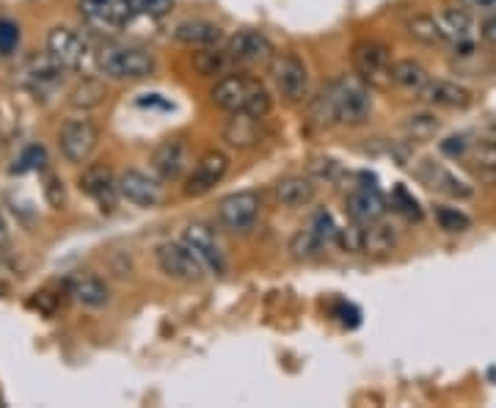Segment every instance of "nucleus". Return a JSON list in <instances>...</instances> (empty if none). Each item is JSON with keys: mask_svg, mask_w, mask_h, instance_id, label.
I'll use <instances>...</instances> for the list:
<instances>
[{"mask_svg": "<svg viewBox=\"0 0 496 408\" xmlns=\"http://www.w3.org/2000/svg\"><path fill=\"white\" fill-rule=\"evenodd\" d=\"M271 78L287 102H300L309 94V69L295 53H276L271 61Z\"/></svg>", "mask_w": 496, "mask_h": 408, "instance_id": "5", "label": "nucleus"}, {"mask_svg": "<svg viewBox=\"0 0 496 408\" xmlns=\"http://www.w3.org/2000/svg\"><path fill=\"white\" fill-rule=\"evenodd\" d=\"M81 191L86 196H91L102 210H113L117 196H119V179L113 177V171L108 166L94 163L81 174Z\"/></svg>", "mask_w": 496, "mask_h": 408, "instance_id": "16", "label": "nucleus"}, {"mask_svg": "<svg viewBox=\"0 0 496 408\" xmlns=\"http://www.w3.org/2000/svg\"><path fill=\"white\" fill-rule=\"evenodd\" d=\"M259 117H248V114H232L229 119L226 130H223V138L238 146V150H251V146L259 143L262 138V127H259Z\"/></svg>", "mask_w": 496, "mask_h": 408, "instance_id": "23", "label": "nucleus"}, {"mask_svg": "<svg viewBox=\"0 0 496 408\" xmlns=\"http://www.w3.org/2000/svg\"><path fill=\"white\" fill-rule=\"evenodd\" d=\"M97 69L113 81H141L155 72V56L135 45H105L97 53Z\"/></svg>", "mask_w": 496, "mask_h": 408, "instance_id": "3", "label": "nucleus"}, {"mask_svg": "<svg viewBox=\"0 0 496 408\" xmlns=\"http://www.w3.org/2000/svg\"><path fill=\"white\" fill-rule=\"evenodd\" d=\"M45 161H48V155H45V150L39 143H33V146H28V150L14 161V166H12V171L14 174H25V171H39L42 166H45Z\"/></svg>", "mask_w": 496, "mask_h": 408, "instance_id": "35", "label": "nucleus"}, {"mask_svg": "<svg viewBox=\"0 0 496 408\" xmlns=\"http://www.w3.org/2000/svg\"><path fill=\"white\" fill-rule=\"evenodd\" d=\"M158 265L166 276L177 279V282H202L204 276V263L190 251L182 240L179 243H161L158 246Z\"/></svg>", "mask_w": 496, "mask_h": 408, "instance_id": "7", "label": "nucleus"}, {"mask_svg": "<svg viewBox=\"0 0 496 408\" xmlns=\"http://www.w3.org/2000/svg\"><path fill=\"white\" fill-rule=\"evenodd\" d=\"M439 22L444 28V36L447 42H452L455 48L457 45H469L472 42V12L466 9H447L439 14Z\"/></svg>", "mask_w": 496, "mask_h": 408, "instance_id": "25", "label": "nucleus"}, {"mask_svg": "<svg viewBox=\"0 0 496 408\" xmlns=\"http://www.w3.org/2000/svg\"><path fill=\"white\" fill-rule=\"evenodd\" d=\"M190 166V150H187V141L185 138H169L163 141L155 155H152V169L155 174L166 182L179 179Z\"/></svg>", "mask_w": 496, "mask_h": 408, "instance_id": "15", "label": "nucleus"}, {"mask_svg": "<svg viewBox=\"0 0 496 408\" xmlns=\"http://www.w3.org/2000/svg\"><path fill=\"white\" fill-rule=\"evenodd\" d=\"M345 210H348L353 224L367 227V224H375V221H380V218L387 215V199H384V194H380L372 182H361V185H356V188L348 194Z\"/></svg>", "mask_w": 496, "mask_h": 408, "instance_id": "12", "label": "nucleus"}, {"mask_svg": "<svg viewBox=\"0 0 496 408\" xmlns=\"http://www.w3.org/2000/svg\"><path fill=\"white\" fill-rule=\"evenodd\" d=\"M315 194H318L315 179H312V177H303V174L284 177V179H279V182L274 185V196H276V202L284 204V207H292V210L312 204V202H315Z\"/></svg>", "mask_w": 496, "mask_h": 408, "instance_id": "19", "label": "nucleus"}, {"mask_svg": "<svg viewBox=\"0 0 496 408\" xmlns=\"http://www.w3.org/2000/svg\"><path fill=\"white\" fill-rule=\"evenodd\" d=\"M210 100L215 108L226 110V114H248V117H259L265 119L271 110V94L257 78L251 75H223L213 91Z\"/></svg>", "mask_w": 496, "mask_h": 408, "instance_id": "2", "label": "nucleus"}, {"mask_svg": "<svg viewBox=\"0 0 496 408\" xmlns=\"http://www.w3.org/2000/svg\"><path fill=\"white\" fill-rule=\"evenodd\" d=\"M436 221H439V227L444 232H452V235H461L472 227V218L466 213H461L457 207H439L436 210Z\"/></svg>", "mask_w": 496, "mask_h": 408, "instance_id": "33", "label": "nucleus"}, {"mask_svg": "<svg viewBox=\"0 0 496 408\" xmlns=\"http://www.w3.org/2000/svg\"><path fill=\"white\" fill-rule=\"evenodd\" d=\"M194 66L202 72V75H226L229 69H232V58H229L226 50H218V48H204L202 53H196L194 58Z\"/></svg>", "mask_w": 496, "mask_h": 408, "instance_id": "29", "label": "nucleus"}, {"mask_svg": "<svg viewBox=\"0 0 496 408\" xmlns=\"http://www.w3.org/2000/svg\"><path fill=\"white\" fill-rule=\"evenodd\" d=\"M461 6L472 14H496V0H461Z\"/></svg>", "mask_w": 496, "mask_h": 408, "instance_id": "41", "label": "nucleus"}, {"mask_svg": "<svg viewBox=\"0 0 496 408\" xmlns=\"http://www.w3.org/2000/svg\"><path fill=\"white\" fill-rule=\"evenodd\" d=\"M20 48V25L12 20H0V56H12Z\"/></svg>", "mask_w": 496, "mask_h": 408, "instance_id": "38", "label": "nucleus"}, {"mask_svg": "<svg viewBox=\"0 0 496 408\" xmlns=\"http://www.w3.org/2000/svg\"><path fill=\"white\" fill-rule=\"evenodd\" d=\"M419 100H425L428 105L436 108H469L472 91L452 81H428V86L419 91Z\"/></svg>", "mask_w": 496, "mask_h": 408, "instance_id": "20", "label": "nucleus"}, {"mask_svg": "<svg viewBox=\"0 0 496 408\" xmlns=\"http://www.w3.org/2000/svg\"><path fill=\"white\" fill-rule=\"evenodd\" d=\"M119 196L135 207H155L163 202V185L161 179L149 177L146 171L130 169L119 174Z\"/></svg>", "mask_w": 496, "mask_h": 408, "instance_id": "13", "label": "nucleus"}, {"mask_svg": "<svg viewBox=\"0 0 496 408\" xmlns=\"http://www.w3.org/2000/svg\"><path fill=\"white\" fill-rule=\"evenodd\" d=\"M392 207L405 215L408 221H422V207H419V202L408 194L405 185H397L395 194H392Z\"/></svg>", "mask_w": 496, "mask_h": 408, "instance_id": "34", "label": "nucleus"}, {"mask_svg": "<svg viewBox=\"0 0 496 408\" xmlns=\"http://www.w3.org/2000/svg\"><path fill=\"white\" fill-rule=\"evenodd\" d=\"M9 243V230H6V224L0 221V248H4Z\"/></svg>", "mask_w": 496, "mask_h": 408, "instance_id": "44", "label": "nucleus"}, {"mask_svg": "<svg viewBox=\"0 0 496 408\" xmlns=\"http://www.w3.org/2000/svg\"><path fill=\"white\" fill-rule=\"evenodd\" d=\"M372 114V97L370 86L359 78H336L331 81L318 100L312 102V119L331 127H359Z\"/></svg>", "mask_w": 496, "mask_h": 408, "instance_id": "1", "label": "nucleus"}, {"mask_svg": "<svg viewBox=\"0 0 496 408\" xmlns=\"http://www.w3.org/2000/svg\"><path fill=\"white\" fill-rule=\"evenodd\" d=\"M469 150H472V141L466 138V135H449V138H444L441 141V152L447 155V158H466L469 155Z\"/></svg>", "mask_w": 496, "mask_h": 408, "instance_id": "39", "label": "nucleus"}, {"mask_svg": "<svg viewBox=\"0 0 496 408\" xmlns=\"http://www.w3.org/2000/svg\"><path fill=\"white\" fill-rule=\"evenodd\" d=\"M229 58H232L235 66L240 69H259V66H271L276 50L271 45V39L259 30H238L232 39H229L226 48Z\"/></svg>", "mask_w": 496, "mask_h": 408, "instance_id": "6", "label": "nucleus"}, {"mask_svg": "<svg viewBox=\"0 0 496 408\" xmlns=\"http://www.w3.org/2000/svg\"><path fill=\"white\" fill-rule=\"evenodd\" d=\"M397 246V232L387 224H367L361 227V254H370V256H387L392 254Z\"/></svg>", "mask_w": 496, "mask_h": 408, "instance_id": "24", "label": "nucleus"}, {"mask_svg": "<svg viewBox=\"0 0 496 408\" xmlns=\"http://www.w3.org/2000/svg\"><path fill=\"white\" fill-rule=\"evenodd\" d=\"M100 133L89 119H66L58 135L61 152L69 163H86L97 150Z\"/></svg>", "mask_w": 496, "mask_h": 408, "instance_id": "9", "label": "nucleus"}, {"mask_svg": "<svg viewBox=\"0 0 496 408\" xmlns=\"http://www.w3.org/2000/svg\"><path fill=\"white\" fill-rule=\"evenodd\" d=\"M477 171L483 174H496V141H477L469 155H466Z\"/></svg>", "mask_w": 496, "mask_h": 408, "instance_id": "32", "label": "nucleus"}, {"mask_svg": "<svg viewBox=\"0 0 496 408\" xmlns=\"http://www.w3.org/2000/svg\"><path fill=\"white\" fill-rule=\"evenodd\" d=\"M81 9L91 22L105 28H125L138 17L130 0H81Z\"/></svg>", "mask_w": 496, "mask_h": 408, "instance_id": "17", "label": "nucleus"}, {"mask_svg": "<svg viewBox=\"0 0 496 408\" xmlns=\"http://www.w3.org/2000/svg\"><path fill=\"white\" fill-rule=\"evenodd\" d=\"M133 4V12L138 17H152V20H161L171 12L174 0H130Z\"/></svg>", "mask_w": 496, "mask_h": 408, "instance_id": "37", "label": "nucleus"}, {"mask_svg": "<svg viewBox=\"0 0 496 408\" xmlns=\"http://www.w3.org/2000/svg\"><path fill=\"white\" fill-rule=\"evenodd\" d=\"M66 290H69V295L74 301L83 304V307H91V309H100L110 301L108 284L97 276H74V279L66 282Z\"/></svg>", "mask_w": 496, "mask_h": 408, "instance_id": "22", "label": "nucleus"}, {"mask_svg": "<svg viewBox=\"0 0 496 408\" xmlns=\"http://www.w3.org/2000/svg\"><path fill=\"white\" fill-rule=\"evenodd\" d=\"M259 207H262V202H259V194H254V191L229 194L218 204V221L229 232H248L257 224Z\"/></svg>", "mask_w": 496, "mask_h": 408, "instance_id": "8", "label": "nucleus"}, {"mask_svg": "<svg viewBox=\"0 0 496 408\" xmlns=\"http://www.w3.org/2000/svg\"><path fill=\"white\" fill-rule=\"evenodd\" d=\"M309 230L326 243V246H331V243H336V238H339V227L334 224V218H331V213H326V210H320L315 218H312V224H309Z\"/></svg>", "mask_w": 496, "mask_h": 408, "instance_id": "36", "label": "nucleus"}, {"mask_svg": "<svg viewBox=\"0 0 496 408\" xmlns=\"http://www.w3.org/2000/svg\"><path fill=\"white\" fill-rule=\"evenodd\" d=\"M480 36H483V42H485V45L496 48V14H488V17H483Z\"/></svg>", "mask_w": 496, "mask_h": 408, "instance_id": "43", "label": "nucleus"}, {"mask_svg": "<svg viewBox=\"0 0 496 408\" xmlns=\"http://www.w3.org/2000/svg\"><path fill=\"white\" fill-rule=\"evenodd\" d=\"M441 130V122L439 117L433 114H413L403 122V133L408 141H416V143H422V141H431L436 133Z\"/></svg>", "mask_w": 496, "mask_h": 408, "instance_id": "28", "label": "nucleus"}, {"mask_svg": "<svg viewBox=\"0 0 496 408\" xmlns=\"http://www.w3.org/2000/svg\"><path fill=\"white\" fill-rule=\"evenodd\" d=\"M45 194H48V202L53 204V207H61L64 204V188H61V182H58V177H48V182H45Z\"/></svg>", "mask_w": 496, "mask_h": 408, "instance_id": "42", "label": "nucleus"}, {"mask_svg": "<svg viewBox=\"0 0 496 408\" xmlns=\"http://www.w3.org/2000/svg\"><path fill=\"white\" fill-rule=\"evenodd\" d=\"M105 100V86L100 81H81L69 91V102L74 108H97Z\"/></svg>", "mask_w": 496, "mask_h": 408, "instance_id": "31", "label": "nucleus"}, {"mask_svg": "<svg viewBox=\"0 0 496 408\" xmlns=\"http://www.w3.org/2000/svg\"><path fill=\"white\" fill-rule=\"evenodd\" d=\"M339 163L336 161H331V158H318V161H312L309 163V174L315 177V179H326V182H334L336 177H339Z\"/></svg>", "mask_w": 496, "mask_h": 408, "instance_id": "40", "label": "nucleus"}, {"mask_svg": "<svg viewBox=\"0 0 496 408\" xmlns=\"http://www.w3.org/2000/svg\"><path fill=\"white\" fill-rule=\"evenodd\" d=\"M328 246L312 232V230H300L292 240H290V251L295 259H303V263H309V259H318Z\"/></svg>", "mask_w": 496, "mask_h": 408, "instance_id": "30", "label": "nucleus"}, {"mask_svg": "<svg viewBox=\"0 0 496 408\" xmlns=\"http://www.w3.org/2000/svg\"><path fill=\"white\" fill-rule=\"evenodd\" d=\"M226 174H229V155H223L221 150H210L196 161V166L185 177V194L187 196H204L215 188L218 182H223Z\"/></svg>", "mask_w": 496, "mask_h": 408, "instance_id": "10", "label": "nucleus"}, {"mask_svg": "<svg viewBox=\"0 0 496 408\" xmlns=\"http://www.w3.org/2000/svg\"><path fill=\"white\" fill-rule=\"evenodd\" d=\"M416 177L422 185H428L431 191H439V194H447V196H455V199H469L472 196L469 185L461 182L449 169H444L436 161H425L422 166L416 169Z\"/></svg>", "mask_w": 496, "mask_h": 408, "instance_id": "18", "label": "nucleus"}, {"mask_svg": "<svg viewBox=\"0 0 496 408\" xmlns=\"http://www.w3.org/2000/svg\"><path fill=\"white\" fill-rule=\"evenodd\" d=\"M392 78H395V86H400L403 91H411V94H419V91L428 86V81H431L428 69L419 64V61H413V58L395 61Z\"/></svg>", "mask_w": 496, "mask_h": 408, "instance_id": "26", "label": "nucleus"}, {"mask_svg": "<svg viewBox=\"0 0 496 408\" xmlns=\"http://www.w3.org/2000/svg\"><path fill=\"white\" fill-rule=\"evenodd\" d=\"M48 56L61 69H81L89 56V42L72 28H53L48 33Z\"/></svg>", "mask_w": 496, "mask_h": 408, "instance_id": "11", "label": "nucleus"}, {"mask_svg": "<svg viewBox=\"0 0 496 408\" xmlns=\"http://www.w3.org/2000/svg\"><path fill=\"white\" fill-rule=\"evenodd\" d=\"M408 36L422 45H444L447 36H444V28L439 22V17H431V14H416L408 20Z\"/></svg>", "mask_w": 496, "mask_h": 408, "instance_id": "27", "label": "nucleus"}, {"mask_svg": "<svg viewBox=\"0 0 496 408\" xmlns=\"http://www.w3.org/2000/svg\"><path fill=\"white\" fill-rule=\"evenodd\" d=\"M174 39L187 45V48H215L223 39V30L215 22L207 20H185L174 28Z\"/></svg>", "mask_w": 496, "mask_h": 408, "instance_id": "21", "label": "nucleus"}, {"mask_svg": "<svg viewBox=\"0 0 496 408\" xmlns=\"http://www.w3.org/2000/svg\"><path fill=\"white\" fill-rule=\"evenodd\" d=\"M182 243L202 259L204 268H210L215 273H223L226 271V256H223L215 235L210 232V227H204V224H187L182 230Z\"/></svg>", "mask_w": 496, "mask_h": 408, "instance_id": "14", "label": "nucleus"}, {"mask_svg": "<svg viewBox=\"0 0 496 408\" xmlns=\"http://www.w3.org/2000/svg\"><path fill=\"white\" fill-rule=\"evenodd\" d=\"M351 61H353V72L356 78L364 81L370 89H378V91H387L392 89L395 78H392V50L384 45V42H375V39H364L353 48L351 53Z\"/></svg>", "mask_w": 496, "mask_h": 408, "instance_id": "4", "label": "nucleus"}]
</instances>
